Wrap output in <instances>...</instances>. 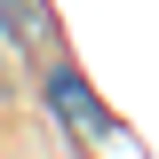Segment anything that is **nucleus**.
<instances>
[{"label": "nucleus", "mask_w": 159, "mask_h": 159, "mask_svg": "<svg viewBox=\"0 0 159 159\" xmlns=\"http://www.w3.org/2000/svg\"><path fill=\"white\" fill-rule=\"evenodd\" d=\"M48 111L72 119L80 135H111V111H103V96L88 88V72H80V64H48Z\"/></svg>", "instance_id": "1"}, {"label": "nucleus", "mask_w": 159, "mask_h": 159, "mask_svg": "<svg viewBox=\"0 0 159 159\" xmlns=\"http://www.w3.org/2000/svg\"><path fill=\"white\" fill-rule=\"evenodd\" d=\"M40 24H48V16H40L32 0H0V32H8V40H40Z\"/></svg>", "instance_id": "2"}]
</instances>
